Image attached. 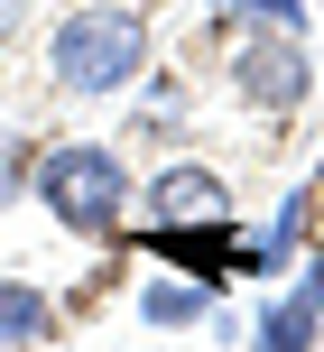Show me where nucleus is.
<instances>
[{
	"label": "nucleus",
	"mask_w": 324,
	"mask_h": 352,
	"mask_svg": "<svg viewBox=\"0 0 324 352\" xmlns=\"http://www.w3.org/2000/svg\"><path fill=\"white\" fill-rule=\"evenodd\" d=\"M158 56V28H148L139 0H74L47 28V84L74 93V102H102V93H130Z\"/></svg>",
	"instance_id": "f257e3e1"
},
{
	"label": "nucleus",
	"mask_w": 324,
	"mask_h": 352,
	"mask_svg": "<svg viewBox=\"0 0 324 352\" xmlns=\"http://www.w3.org/2000/svg\"><path fill=\"white\" fill-rule=\"evenodd\" d=\"M28 195L47 204V223L65 232V241H121L130 232V204H139V176L111 140H37V176Z\"/></svg>",
	"instance_id": "f03ea898"
},
{
	"label": "nucleus",
	"mask_w": 324,
	"mask_h": 352,
	"mask_svg": "<svg viewBox=\"0 0 324 352\" xmlns=\"http://www.w3.org/2000/svg\"><path fill=\"white\" fill-rule=\"evenodd\" d=\"M222 84H232V102L259 111V121H297V111L315 102V56H306V37H288V28H241L232 56H222Z\"/></svg>",
	"instance_id": "7ed1b4c3"
},
{
	"label": "nucleus",
	"mask_w": 324,
	"mask_h": 352,
	"mask_svg": "<svg viewBox=\"0 0 324 352\" xmlns=\"http://www.w3.org/2000/svg\"><path fill=\"white\" fill-rule=\"evenodd\" d=\"M130 250H148L158 269H185V278L204 287H232L241 278V223L222 213V223H148V232H121Z\"/></svg>",
	"instance_id": "20e7f679"
},
{
	"label": "nucleus",
	"mask_w": 324,
	"mask_h": 352,
	"mask_svg": "<svg viewBox=\"0 0 324 352\" xmlns=\"http://www.w3.org/2000/svg\"><path fill=\"white\" fill-rule=\"evenodd\" d=\"M148 195V223H222L232 213V176H222L213 158H167L139 176Z\"/></svg>",
	"instance_id": "39448f33"
},
{
	"label": "nucleus",
	"mask_w": 324,
	"mask_h": 352,
	"mask_svg": "<svg viewBox=\"0 0 324 352\" xmlns=\"http://www.w3.org/2000/svg\"><path fill=\"white\" fill-rule=\"evenodd\" d=\"M56 334H74V324H65V297H47L37 278H0V352H37V343H56Z\"/></svg>",
	"instance_id": "423d86ee"
},
{
	"label": "nucleus",
	"mask_w": 324,
	"mask_h": 352,
	"mask_svg": "<svg viewBox=\"0 0 324 352\" xmlns=\"http://www.w3.org/2000/svg\"><path fill=\"white\" fill-rule=\"evenodd\" d=\"M222 316V287H204V278H185V269H158V278H139V324H213Z\"/></svg>",
	"instance_id": "0eeeda50"
},
{
	"label": "nucleus",
	"mask_w": 324,
	"mask_h": 352,
	"mask_svg": "<svg viewBox=\"0 0 324 352\" xmlns=\"http://www.w3.org/2000/svg\"><path fill=\"white\" fill-rule=\"evenodd\" d=\"M315 343H324V306L306 287H288V297L259 316V334H251V352H315Z\"/></svg>",
	"instance_id": "6e6552de"
},
{
	"label": "nucleus",
	"mask_w": 324,
	"mask_h": 352,
	"mask_svg": "<svg viewBox=\"0 0 324 352\" xmlns=\"http://www.w3.org/2000/svg\"><path fill=\"white\" fill-rule=\"evenodd\" d=\"M213 19L222 28H288V37H306V0H213Z\"/></svg>",
	"instance_id": "1a4fd4ad"
},
{
	"label": "nucleus",
	"mask_w": 324,
	"mask_h": 352,
	"mask_svg": "<svg viewBox=\"0 0 324 352\" xmlns=\"http://www.w3.org/2000/svg\"><path fill=\"white\" fill-rule=\"evenodd\" d=\"M37 176V140H0V204H19Z\"/></svg>",
	"instance_id": "9d476101"
},
{
	"label": "nucleus",
	"mask_w": 324,
	"mask_h": 352,
	"mask_svg": "<svg viewBox=\"0 0 324 352\" xmlns=\"http://www.w3.org/2000/svg\"><path fill=\"white\" fill-rule=\"evenodd\" d=\"M297 287H306V297L324 306V241H306V278H297Z\"/></svg>",
	"instance_id": "9b49d317"
},
{
	"label": "nucleus",
	"mask_w": 324,
	"mask_h": 352,
	"mask_svg": "<svg viewBox=\"0 0 324 352\" xmlns=\"http://www.w3.org/2000/svg\"><path fill=\"white\" fill-rule=\"evenodd\" d=\"M19 19H28V0H0V47L19 37Z\"/></svg>",
	"instance_id": "f8f14e48"
},
{
	"label": "nucleus",
	"mask_w": 324,
	"mask_h": 352,
	"mask_svg": "<svg viewBox=\"0 0 324 352\" xmlns=\"http://www.w3.org/2000/svg\"><path fill=\"white\" fill-rule=\"evenodd\" d=\"M306 195H315V241H324V167L306 176Z\"/></svg>",
	"instance_id": "ddd939ff"
}]
</instances>
